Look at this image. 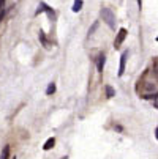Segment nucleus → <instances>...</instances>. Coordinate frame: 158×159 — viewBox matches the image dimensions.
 <instances>
[{
  "label": "nucleus",
  "instance_id": "1",
  "mask_svg": "<svg viewBox=\"0 0 158 159\" xmlns=\"http://www.w3.org/2000/svg\"><path fill=\"white\" fill-rule=\"evenodd\" d=\"M100 14H101L103 20L108 24V27H109V29H116V16H114V13H112V10H111V8L103 7V8H101V11H100Z\"/></svg>",
  "mask_w": 158,
  "mask_h": 159
},
{
  "label": "nucleus",
  "instance_id": "2",
  "mask_svg": "<svg viewBox=\"0 0 158 159\" xmlns=\"http://www.w3.org/2000/svg\"><path fill=\"white\" fill-rule=\"evenodd\" d=\"M127 35H128V33H127V30H125V29H120V30H119L117 38H116V41H114V48H116V49H119V48L122 46V43L125 41Z\"/></svg>",
  "mask_w": 158,
  "mask_h": 159
},
{
  "label": "nucleus",
  "instance_id": "3",
  "mask_svg": "<svg viewBox=\"0 0 158 159\" xmlns=\"http://www.w3.org/2000/svg\"><path fill=\"white\" fill-rule=\"evenodd\" d=\"M127 58H128V51H125L120 57V66H119V76H123L125 73V65H127Z\"/></svg>",
  "mask_w": 158,
  "mask_h": 159
},
{
  "label": "nucleus",
  "instance_id": "4",
  "mask_svg": "<svg viewBox=\"0 0 158 159\" xmlns=\"http://www.w3.org/2000/svg\"><path fill=\"white\" fill-rule=\"evenodd\" d=\"M104 63H106V57H104V54H100L98 58H97V70H98V73H103Z\"/></svg>",
  "mask_w": 158,
  "mask_h": 159
},
{
  "label": "nucleus",
  "instance_id": "5",
  "mask_svg": "<svg viewBox=\"0 0 158 159\" xmlns=\"http://www.w3.org/2000/svg\"><path fill=\"white\" fill-rule=\"evenodd\" d=\"M104 92H106V98H114L116 96V90L111 85H104Z\"/></svg>",
  "mask_w": 158,
  "mask_h": 159
},
{
  "label": "nucleus",
  "instance_id": "6",
  "mask_svg": "<svg viewBox=\"0 0 158 159\" xmlns=\"http://www.w3.org/2000/svg\"><path fill=\"white\" fill-rule=\"evenodd\" d=\"M54 143H55V139H54V137H49L46 142H44V145H43V150H46V151H48V150H51V148L54 147Z\"/></svg>",
  "mask_w": 158,
  "mask_h": 159
},
{
  "label": "nucleus",
  "instance_id": "7",
  "mask_svg": "<svg viewBox=\"0 0 158 159\" xmlns=\"http://www.w3.org/2000/svg\"><path fill=\"white\" fill-rule=\"evenodd\" d=\"M10 157V145H5L2 150V154H0V159H8Z\"/></svg>",
  "mask_w": 158,
  "mask_h": 159
},
{
  "label": "nucleus",
  "instance_id": "8",
  "mask_svg": "<svg viewBox=\"0 0 158 159\" xmlns=\"http://www.w3.org/2000/svg\"><path fill=\"white\" fill-rule=\"evenodd\" d=\"M54 93H55V84L51 82V84L48 85V88H46V95L51 96V95H54Z\"/></svg>",
  "mask_w": 158,
  "mask_h": 159
},
{
  "label": "nucleus",
  "instance_id": "9",
  "mask_svg": "<svg viewBox=\"0 0 158 159\" xmlns=\"http://www.w3.org/2000/svg\"><path fill=\"white\" fill-rule=\"evenodd\" d=\"M82 10V0H74V3H73V11L78 13Z\"/></svg>",
  "mask_w": 158,
  "mask_h": 159
},
{
  "label": "nucleus",
  "instance_id": "10",
  "mask_svg": "<svg viewBox=\"0 0 158 159\" xmlns=\"http://www.w3.org/2000/svg\"><path fill=\"white\" fill-rule=\"evenodd\" d=\"M40 39H41V43H43V46H46V48H48V41H46V36H44L43 32H40Z\"/></svg>",
  "mask_w": 158,
  "mask_h": 159
},
{
  "label": "nucleus",
  "instance_id": "11",
  "mask_svg": "<svg viewBox=\"0 0 158 159\" xmlns=\"http://www.w3.org/2000/svg\"><path fill=\"white\" fill-rule=\"evenodd\" d=\"M97 27H98V22H95V24L92 25V29H90V30H89V36H92V35H93V32L97 30Z\"/></svg>",
  "mask_w": 158,
  "mask_h": 159
},
{
  "label": "nucleus",
  "instance_id": "12",
  "mask_svg": "<svg viewBox=\"0 0 158 159\" xmlns=\"http://www.w3.org/2000/svg\"><path fill=\"white\" fill-rule=\"evenodd\" d=\"M155 137H156V140H158V128L155 129Z\"/></svg>",
  "mask_w": 158,
  "mask_h": 159
}]
</instances>
